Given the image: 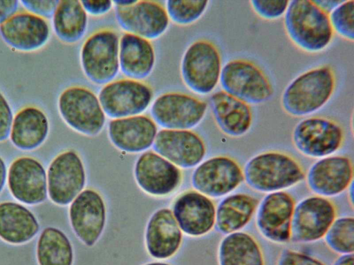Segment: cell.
Returning <instances> with one entry per match:
<instances>
[{
    "label": "cell",
    "mask_w": 354,
    "mask_h": 265,
    "mask_svg": "<svg viewBox=\"0 0 354 265\" xmlns=\"http://www.w3.org/2000/svg\"><path fill=\"white\" fill-rule=\"evenodd\" d=\"M46 173L48 196L57 205L71 204L84 187V164L73 150L57 155L50 162Z\"/></svg>",
    "instance_id": "cell-13"
},
{
    "label": "cell",
    "mask_w": 354,
    "mask_h": 265,
    "mask_svg": "<svg viewBox=\"0 0 354 265\" xmlns=\"http://www.w3.org/2000/svg\"><path fill=\"white\" fill-rule=\"evenodd\" d=\"M7 183L11 195L22 204L37 205L47 199V173L34 157L15 159L8 170Z\"/></svg>",
    "instance_id": "cell-16"
},
{
    "label": "cell",
    "mask_w": 354,
    "mask_h": 265,
    "mask_svg": "<svg viewBox=\"0 0 354 265\" xmlns=\"http://www.w3.org/2000/svg\"><path fill=\"white\" fill-rule=\"evenodd\" d=\"M342 1L334 0H324V1H315V2L324 11L329 14L337 6H338Z\"/></svg>",
    "instance_id": "cell-42"
},
{
    "label": "cell",
    "mask_w": 354,
    "mask_h": 265,
    "mask_svg": "<svg viewBox=\"0 0 354 265\" xmlns=\"http://www.w3.org/2000/svg\"><path fill=\"white\" fill-rule=\"evenodd\" d=\"M153 148L157 154L183 168L198 166L206 155L203 139L191 130L162 129Z\"/></svg>",
    "instance_id": "cell-17"
},
{
    "label": "cell",
    "mask_w": 354,
    "mask_h": 265,
    "mask_svg": "<svg viewBox=\"0 0 354 265\" xmlns=\"http://www.w3.org/2000/svg\"><path fill=\"white\" fill-rule=\"evenodd\" d=\"M218 265H265L261 246L250 233L238 231L226 235L218 249Z\"/></svg>",
    "instance_id": "cell-30"
},
{
    "label": "cell",
    "mask_w": 354,
    "mask_h": 265,
    "mask_svg": "<svg viewBox=\"0 0 354 265\" xmlns=\"http://www.w3.org/2000/svg\"><path fill=\"white\" fill-rule=\"evenodd\" d=\"M336 215V206L330 199L319 195L303 199L294 208L290 241L309 243L324 238Z\"/></svg>",
    "instance_id": "cell-11"
},
{
    "label": "cell",
    "mask_w": 354,
    "mask_h": 265,
    "mask_svg": "<svg viewBox=\"0 0 354 265\" xmlns=\"http://www.w3.org/2000/svg\"><path fill=\"white\" fill-rule=\"evenodd\" d=\"M35 215L24 205L14 202L0 203V238L10 244H26L39 233Z\"/></svg>",
    "instance_id": "cell-28"
},
{
    "label": "cell",
    "mask_w": 354,
    "mask_h": 265,
    "mask_svg": "<svg viewBox=\"0 0 354 265\" xmlns=\"http://www.w3.org/2000/svg\"><path fill=\"white\" fill-rule=\"evenodd\" d=\"M333 67L328 64L309 69L293 79L281 96L283 111L293 117L311 115L324 108L337 84Z\"/></svg>",
    "instance_id": "cell-1"
},
{
    "label": "cell",
    "mask_w": 354,
    "mask_h": 265,
    "mask_svg": "<svg viewBox=\"0 0 354 265\" xmlns=\"http://www.w3.org/2000/svg\"><path fill=\"white\" fill-rule=\"evenodd\" d=\"M52 19L54 32L64 43H75L86 32L88 14L80 1H59Z\"/></svg>",
    "instance_id": "cell-31"
},
{
    "label": "cell",
    "mask_w": 354,
    "mask_h": 265,
    "mask_svg": "<svg viewBox=\"0 0 354 265\" xmlns=\"http://www.w3.org/2000/svg\"><path fill=\"white\" fill-rule=\"evenodd\" d=\"M80 1L86 13L94 17L102 16L108 13L113 6V1L110 0Z\"/></svg>",
    "instance_id": "cell-40"
},
{
    "label": "cell",
    "mask_w": 354,
    "mask_h": 265,
    "mask_svg": "<svg viewBox=\"0 0 354 265\" xmlns=\"http://www.w3.org/2000/svg\"><path fill=\"white\" fill-rule=\"evenodd\" d=\"M13 118L10 105L0 90V142L10 137Z\"/></svg>",
    "instance_id": "cell-39"
},
{
    "label": "cell",
    "mask_w": 354,
    "mask_h": 265,
    "mask_svg": "<svg viewBox=\"0 0 354 265\" xmlns=\"http://www.w3.org/2000/svg\"><path fill=\"white\" fill-rule=\"evenodd\" d=\"M259 200L247 193L226 196L216 208L215 227L223 235L240 231L252 219Z\"/></svg>",
    "instance_id": "cell-29"
},
{
    "label": "cell",
    "mask_w": 354,
    "mask_h": 265,
    "mask_svg": "<svg viewBox=\"0 0 354 265\" xmlns=\"http://www.w3.org/2000/svg\"><path fill=\"white\" fill-rule=\"evenodd\" d=\"M222 67V57L217 46L210 40L200 39L185 50L180 73L189 90L205 95L212 92L219 83Z\"/></svg>",
    "instance_id": "cell-4"
},
{
    "label": "cell",
    "mask_w": 354,
    "mask_h": 265,
    "mask_svg": "<svg viewBox=\"0 0 354 265\" xmlns=\"http://www.w3.org/2000/svg\"><path fill=\"white\" fill-rule=\"evenodd\" d=\"M283 27L294 46L309 54L327 49L335 34L328 13L310 0L290 1L283 15Z\"/></svg>",
    "instance_id": "cell-2"
},
{
    "label": "cell",
    "mask_w": 354,
    "mask_h": 265,
    "mask_svg": "<svg viewBox=\"0 0 354 265\" xmlns=\"http://www.w3.org/2000/svg\"><path fill=\"white\" fill-rule=\"evenodd\" d=\"M243 181L241 166L228 155H217L203 161L194 170L192 177L193 187L212 198L231 193Z\"/></svg>",
    "instance_id": "cell-12"
},
{
    "label": "cell",
    "mask_w": 354,
    "mask_h": 265,
    "mask_svg": "<svg viewBox=\"0 0 354 265\" xmlns=\"http://www.w3.org/2000/svg\"><path fill=\"white\" fill-rule=\"evenodd\" d=\"M157 133V124L152 118L144 115L113 119L108 126L111 143L118 149L130 153L149 149L153 146Z\"/></svg>",
    "instance_id": "cell-23"
},
{
    "label": "cell",
    "mask_w": 354,
    "mask_h": 265,
    "mask_svg": "<svg viewBox=\"0 0 354 265\" xmlns=\"http://www.w3.org/2000/svg\"><path fill=\"white\" fill-rule=\"evenodd\" d=\"M36 258L38 265H73V246L62 230L48 226L39 236Z\"/></svg>",
    "instance_id": "cell-32"
},
{
    "label": "cell",
    "mask_w": 354,
    "mask_h": 265,
    "mask_svg": "<svg viewBox=\"0 0 354 265\" xmlns=\"http://www.w3.org/2000/svg\"><path fill=\"white\" fill-rule=\"evenodd\" d=\"M295 206L294 198L287 192L268 193L259 203L255 213V224L259 233L273 243L290 242Z\"/></svg>",
    "instance_id": "cell-14"
},
{
    "label": "cell",
    "mask_w": 354,
    "mask_h": 265,
    "mask_svg": "<svg viewBox=\"0 0 354 265\" xmlns=\"http://www.w3.org/2000/svg\"><path fill=\"white\" fill-rule=\"evenodd\" d=\"M305 178L310 190L317 195L326 198L337 196L353 183V162L343 155L321 158L310 167Z\"/></svg>",
    "instance_id": "cell-18"
},
{
    "label": "cell",
    "mask_w": 354,
    "mask_h": 265,
    "mask_svg": "<svg viewBox=\"0 0 354 265\" xmlns=\"http://www.w3.org/2000/svg\"><path fill=\"white\" fill-rule=\"evenodd\" d=\"M222 90L251 105L266 103L273 95V87L262 68L246 59H233L222 67Z\"/></svg>",
    "instance_id": "cell-5"
},
{
    "label": "cell",
    "mask_w": 354,
    "mask_h": 265,
    "mask_svg": "<svg viewBox=\"0 0 354 265\" xmlns=\"http://www.w3.org/2000/svg\"><path fill=\"white\" fill-rule=\"evenodd\" d=\"M345 132L337 121L313 116L299 121L292 133V144L301 155L321 159L336 153L343 146Z\"/></svg>",
    "instance_id": "cell-7"
},
{
    "label": "cell",
    "mask_w": 354,
    "mask_h": 265,
    "mask_svg": "<svg viewBox=\"0 0 354 265\" xmlns=\"http://www.w3.org/2000/svg\"><path fill=\"white\" fill-rule=\"evenodd\" d=\"M333 32L351 42L354 41V1H342L328 14Z\"/></svg>",
    "instance_id": "cell-35"
},
{
    "label": "cell",
    "mask_w": 354,
    "mask_h": 265,
    "mask_svg": "<svg viewBox=\"0 0 354 265\" xmlns=\"http://www.w3.org/2000/svg\"><path fill=\"white\" fill-rule=\"evenodd\" d=\"M209 3L204 0H168L165 9L169 20L178 25H189L204 14Z\"/></svg>",
    "instance_id": "cell-34"
},
{
    "label": "cell",
    "mask_w": 354,
    "mask_h": 265,
    "mask_svg": "<svg viewBox=\"0 0 354 265\" xmlns=\"http://www.w3.org/2000/svg\"><path fill=\"white\" fill-rule=\"evenodd\" d=\"M290 1L252 0L249 3L254 12L261 19L274 21L283 17Z\"/></svg>",
    "instance_id": "cell-36"
},
{
    "label": "cell",
    "mask_w": 354,
    "mask_h": 265,
    "mask_svg": "<svg viewBox=\"0 0 354 265\" xmlns=\"http://www.w3.org/2000/svg\"><path fill=\"white\" fill-rule=\"evenodd\" d=\"M59 1L57 0H22L19 4L36 16L44 19L52 18Z\"/></svg>",
    "instance_id": "cell-37"
},
{
    "label": "cell",
    "mask_w": 354,
    "mask_h": 265,
    "mask_svg": "<svg viewBox=\"0 0 354 265\" xmlns=\"http://www.w3.org/2000/svg\"><path fill=\"white\" fill-rule=\"evenodd\" d=\"M120 37L112 29L93 32L84 41L80 50V62L85 76L93 84H106L116 77L119 71Z\"/></svg>",
    "instance_id": "cell-6"
},
{
    "label": "cell",
    "mask_w": 354,
    "mask_h": 265,
    "mask_svg": "<svg viewBox=\"0 0 354 265\" xmlns=\"http://www.w3.org/2000/svg\"><path fill=\"white\" fill-rule=\"evenodd\" d=\"M49 128L48 119L43 110L35 106H27L14 116L10 139L19 150H34L45 142Z\"/></svg>",
    "instance_id": "cell-27"
},
{
    "label": "cell",
    "mask_w": 354,
    "mask_h": 265,
    "mask_svg": "<svg viewBox=\"0 0 354 265\" xmlns=\"http://www.w3.org/2000/svg\"><path fill=\"white\" fill-rule=\"evenodd\" d=\"M57 107L64 122L81 134L95 136L105 124L106 115L98 97L86 87L66 88L59 96Z\"/></svg>",
    "instance_id": "cell-8"
},
{
    "label": "cell",
    "mask_w": 354,
    "mask_h": 265,
    "mask_svg": "<svg viewBox=\"0 0 354 265\" xmlns=\"http://www.w3.org/2000/svg\"><path fill=\"white\" fill-rule=\"evenodd\" d=\"M115 14L126 32L149 41L162 35L169 25L165 7L156 1L135 0L127 6H115Z\"/></svg>",
    "instance_id": "cell-15"
},
{
    "label": "cell",
    "mask_w": 354,
    "mask_h": 265,
    "mask_svg": "<svg viewBox=\"0 0 354 265\" xmlns=\"http://www.w3.org/2000/svg\"><path fill=\"white\" fill-rule=\"evenodd\" d=\"M19 6V1L0 0V26L17 12Z\"/></svg>",
    "instance_id": "cell-41"
},
{
    "label": "cell",
    "mask_w": 354,
    "mask_h": 265,
    "mask_svg": "<svg viewBox=\"0 0 354 265\" xmlns=\"http://www.w3.org/2000/svg\"><path fill=\"white\" fill-rule=\"evenodd\" d=\"M145 265H171V264H169L167 263H163V262H151V263H149V264H147Z\"/></svg>",
    "instance_id": "cell-45"
},
{
    "label": "cell",
    "mask_w": 354,
    "mask_h": 265,
    "mask_svg": "<svg viewBox=\"0 0 354 265\" xmlns=\"http://www.w3.org/2000/svg\"><path fill=\"white\" fill-rule=\"evenodd\" d=\"M277 265H326L322 261L307 254L284 249L277 259Z\"/></svg>",
    "instance_id": "cell-38"
},
{
    "label": "cell",
    "mask_w": 354,
    "mask_h": 265,
    "mask_svg": "<svg viewBox=\"0 0 354 265\" xmlns=\"http://www.w3.org/2000/svg\"><path fill=\"white\" fill-rule=\"evenodd\" d=\"M50 27L46 19L28 12H16L0 26V35L11 48L32 52L48 41Z\"/></svg>",
    "instance_id": "cell-20"
},
{
    "label": "cell",
    "mask_w": 354,
    "mask_h": 265,
    "mask_svg": "<svg viewBox=\"0 0 354 265\" xmlns=\"http://www.w3.org/2000/svg\"><path fill=\"white\" fill-rule=\"evenodd\" d=\"M135 177L143 190L153 195L163 196L178 186L181 173L176 165L156 153L147 151L136 163Z\"/></svg>",
    "instance_id": "cell-21"
},
{
    "label": "cell",
    "mask_w": 354,
    "mask_h": 265,
    "mask_svg": "<svg viewBox=\"0 0 354 265\" xmlns=\"http://www.w3.org/2000/svg\"><path fill=\"white\" fill-rule=\"evenodd\" d=\"M333 265H354L353 253L342 255L335 260Z\"/></svg>",
    "instance_id": "cell-44"
},
{
    "label": "cell",
    "mask_w": 354,
    "mask_h": 265,
    "mask_svg": "<svg viewBox=\"0 0 354 265\" xmlns=\"http://www.w3.org/2000/svg\"><path fill=\"white\" fill-rule=\"evenodd\" d=\"M69 218L76 236L87 246H93L103 232L106 208L99 193L91 189L82 191L71 202Z\"/></svg>",
    "instance_id": "cell-19"
},
{
    "label": "cell",
    "mask_w": 354,
    "mask_h": 265,
    "mask_svg": "<svg viewBox=\"0 0 354 265\" xmlns=\"http://www.w3.org/2000/svg\"><path fill=\"white\" fill-rule=\"evenodd\" d=\"M145 240L147 251L154 258L167 259L177 252L182 233L171 210L161 208L152 215L147 226Z\"/></svg>",
    "instance_id": "cell-25"
},
{
    "label": "cell",
    "mask_w": 354,
    "mask_h": 265,
    "mask_svg": "<svg viewBox=\"0 0 354 265\" xmlns=\"http://www.w3.org/2000/svg\"><path fill=\"white\" fill-rule=\"evenodd\" d=\"M207 104L193 95L179 92H165L152 103L151 115L165 129L190 130L203 119Z\"/></svg>",
    "instance_id": "cell-10"
},
{
    "label": "cell",
    "mask_w": 354,
    "mask_h": 265,
    "mask_svg": "<svg viewBox=\"0 0 354 265\" xmlns=\"http://www.w3.org/2000/svg\"><path fill=\"white\" fill-rule=\"evenodd\" d=\"M153 97V90L148 84L124 78L105 84L98 99L106 115L119 119L142 115L151 104Z\"/></svg>",
    "instance_id": "cell-9"
},
{
    "label": "cell",
    "mask_w": 354,
    "mask_h": 265,
    "mask_svg": "<svg viewBox=\"0 0 354 265\" xmlns=\"http://www.w3.org/2000/svg\"><path fill=\"white\" fill-rule=\"evenodd\" d=\"M7 175L8 170L6 164L3 159L0 156V194L7 182Z\"/></svg>",
    "instance_id": "cell-43"
},
{
    "label": "cell",
    "mask_w": 354,
    "mask_h": 265,
    "mask_svg": "<svg viewBox=\"0 0 354 265\" xmlns=\"http://www.w3.org/2000/svg\"><path fill=\"white\" fill-rule=\"evenodd\" d=\"M244 181L265 193L282 191L302 181L306 173L298 160L285 152L268 150L251 157L244 166Z\"/></svg>",
    "instance_id": "cell-3"
},
{
    "label": "cell",
    "mask_w": 354,
    "mask_h": 265,
    "mask_svg": "<svg viewBox=\"0 0 354 265\" xmlns=\"http://www.w3.org/2000/svg\"><path fill=\"white\" fill-rule=\"evenodd\" d=\"M156 53L151 41L125 32L120 38V70L129 79L141 81L153 71Z\"/></svg>",
    "instance_id": "cell-26"
},
{
    "label": "cell",
    "mask_w": 354,
    "mask_h": 265,
    "mask_svg": "<svg viewBox=\"0 0 354 265\" xmlns=\"http://www.w3.org/2000/svg\"><path fill=\"white\" fill-rule=\"evenodd\" d=\"M210 106L216 126L225 135L241 137L251 128L252 110L241 100L221 90L212 95Z\"/></svg>",
    "instance_id": "cell-24"
},
{
    "label": "cell",
    "mask_w": 354,
    "mask_h": 265,
    "mask_svg": "<svg viewBox=\"0 0 354 265\" xmlns=\"http://www.w3.org/2000/svg\"><path fill=\"white\" fill-rule=\"evenodd\" d=\"M173 213L179 228L191 236L204 235L215 225L214 202L198 191L190 190L181 195L174 204Z\"/></svg>",
    "instance_id": "cell-22"
},
{
    "label": "cell",
    "mask_w": 354,
    "mask_h": 265,
    "mask_svg": "<svg viewBox=\"0 0 354 265\" xmlns=\"http://www.w3.org/2000/svg\"><path fill=\"white\" fill-rule=\"evenodd\" d=\"M327 246L339 254L354 251V219L342 217L335 219L324 236Z\"/></svg>",
    "instance_id": "cell-33"
}]
</instances>
